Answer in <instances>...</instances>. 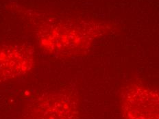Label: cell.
<instances>
[{
  "instance_id": "obj_1",
  "label": "cell",
  "mask_w": 159,
  "mask_h": 119,
  "mask_svg": "<svg viewBox=\"0 0 159 119\" xmlns=\"http://www.w3.org/2000/svg\"><path fill=\"white\" fill-rule=\"evenodd\" d=\"M125 119H159V92L141 84H132L122 94Z\"/></svg>"
}]
</instances>
